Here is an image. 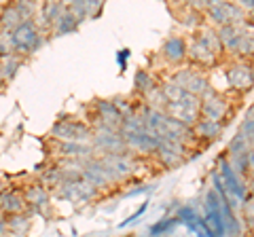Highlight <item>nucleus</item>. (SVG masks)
Returning <instances> with one entry per match:
<instances>
[{
    "label": "nucleus",
    "mask_w": 254,
    "mask_h": 237,
    "mask_svg": "<svg viewBox=\"0 0 254 237\" xmlns=\"http://www.w3.org/2000/svg\"><path fill=\"white\" fill-rule=\"evenodd\" d=\"M222 58H225V51L220 47L216 30L205 23L193 30V34L187 41V61H190V66L199 70H212L220 64Z\"/></svg>",
    "instance_id": "1"
},
{
    "label": "nucleus",
    "mask_w": 254,
    "mask_h": 237,
    "mask_svg": "<svg viewBox=\"0 0 254 237\" xmlns=\"http://www.w3.org/2000/svg\"><path fill=\"white\" fill-rule=\"evenodd\" d=\"M222 51L229 55V59H250L252 61V30H246V23L242 26H222L216 30Z\"/></svg>",
    "instance_id": "2"
},
{
    "label": "nucleus",
    "mask_w": 254,
    "mask_h": 237,
    "mask_svg": "<svg viewBox=\"0 0 254 237\" xmlns=\"http://www.w3.org/2000/svg\"><path fill=\"white\" fill-rule=\"evenodd\" d=\"M11 34H13V49H15V55H19V58H26V55H34V53L45 45L43 32L38 30V23H36L34 19L21 21L17 28L11 30Z\"/></svg>",
    "instance_id": "3"
},
{
    "label": "nucleus",
    "mask_w": 254,
    "mask_h": 237,
    "mask_svg": "<svg viewBox=\"0 0 254 237\" xmlns=\"http://www.w3.org/2000/svg\"><path fill=\"white\" fill-rule=\"evenodd\" d=\"M170 81L176 83L187 93H190V96H195V98H199V100L208 98L210 93H214L212 87H210V76L205 74L203 70L193 68V66H185V68L176 70V72L172 74Z\"/></svg>",
    "instance_id": "4"
},
{
    "label": "nucleus",
    "mask_w": 254,
    "mask_h": 237,
    "mask_svg": "<svg viewBox=\"0 0 254 237\" xmlns=\"http://www.w3.org/2000/svg\"><path fill=\"white\" fill-rule=\"evenodd\" d=\"M225 87L229 91L246 93L252 89V61L250 59H229V64L222 66Z\"/></svg>",
    "instance_id": "5"
},
{
    "label": "nucleus",
    "mask_w": 254,
    "mask_h": 237,
    "mask_svg": "<svg viewBox=\"0 0 254 237\" xmlns=\"http://www.w3.org/2000/svg\"><path fill=\"white\" fill-rule=\"evenodd\" d=\"M203 15L208 17L210 28L214 30L222 26H242V23H246V11L235 2H210Z\"/></svg>",
    "instance_id": "6"
},
{
    "label": "nucleus",
    "mask_w": 254,
    "mask_h": 237,
    "mask_svg": "<svg viewBox=\"0 0 254 237\" xmlns=\"http://www.w3.org/2000/svg\"><path fill=\"white\" fill-rule=\"evenodd\" d=\"M51 136L60 142H89L91 140V125H87L78 118H58L51 127Z\"/></svg>",
    "instance_id": "7"
},
{
    "label": "nucleus",
    "mask_w": 254,
    "mask_h": 237,
    "mask_svg": "<svg viewBox=\"0 0 254 237\" xmlns=\"http://www.w3.org/2000/svg\"><path fill=\"white\" fill-rule=\"evenodd\" d=\"M199 117L210 118V121H218L225 125V118L231 117V98L227 93H210L208 98L201 100L199 104Z\"/></svg>",
    "instance_id": "8"
},
{
    "label": "nucleus",
    "mask_w": 254,
    "mask_h": 237,
    "mask_svg": "<svg viewBox=\"0 0 254 237\" xmlns=\"http://www.w3.org/2000/svg\"><path fill=\"white\" fill-rule=\"evenodd\" d=\"M161 58L168 61L170 66H182L187 64V38L172 34L161 45Z\"/></svg>",
    "instance_id": "9"
},
{
    "label": "nucleus",
    "mask_w": 254,
    "mask_h": 237,
    "mask_svg": "<svg viewBox=\"0 0 254 237\" xmlns=\"http://www.w3.org/2000/svg\"><path fill=\"white\" fill-rule=\"evenodd\" d=\"M95 125H106L113 129H121L123 123V113L117 108L113 100H98L95 102Z\"/></svg>",
    "instance_id": "10"
},
{
    "label": "nucleus",
    "mask_w": 254,
    "mask_h": 237,
    "mask_svg": "<svg viewBox=\"0 0 254 237\" xmlns=\"http://www.w3.org/2000/svg\"><path fill=\"white\" fill-rule=\"evenodd\" d=\"M23 195V201H26V208H30L32 214H43V208L49 205V199H51V193L49 188H45L43 184H30L21 191Z\"/></svg>",
    "instance_id": "11"
},
{
    "label": "nucleus",
    "mask_w": 254,
    "mask_h": 237,
    "mask_svg": "<svg viewBox=\"0 0 254 237\" xmlns=\"http://www.w3.org/2000/svg\"><path fill=\"white\" fill-rule=\"evenodd\" d=\"M26 212V201L19 188H2L0 191V214L13 216V214H23Z\"/></svg>",
    "instance_id": "12"
},
{
    "label": "nucleus",
    "mask_w": 254,
    "mask_h": 237,
    "mask_svg": "<svg viewBox=\"0 0 254 237\" xmlns=\"http://www.w3.org/2000/svg\"><path fill=\"white\" fill-rule=\"evenodd\" d=\"M155 155L159 157L163 168H176V165L185 161L182 155H187V144H168V142H161Z\"/></svg>",
    "instance_id": "13"
},
{
    "label": "nucleus",
    "mask_w": 254,
    "mask_h": 237,
    "mask_svg": "<svg viewBox=\"0 0 254 237\" xmlns=\"http://www.w3.org/2000/svg\"><path fill=\"white\" fill-rule=\"evenodd\" d=\"M58 153L60 157H68V159H74V161H85V159H91L93 146L89 142H60Z\"/></svg>",
    "instance_id": "14"
},
{
    "label": "nucleus",
    "mask_w": 254,
    "mask_h": 237,
    "mask_svg": "<svg viewBox=\"0 0 254 237\" xmlns=\"http://www.w3.org/2000/svg\"><path fill=\"white\" fill-rule=\"evenodd\" d=\"M225 131V125L218 121H210V118H201L193 125V136L195 140H203V142H214L222 136Z\"/></svg>",
    "instance_id": "15"
},
{
    "label": "nucleus",
    "mask_w": 254,
    "mask_h": 237,
    "mask_svg": "<svg viewBox=\"0 0 254 237\" xmlns=\"http://www.w3.org/2000/svg\"><path fill=\"white\" fill-rule=\"evenodd\" d=\"M252 161H254L252 148H250V151H246V153H242V155L231 157V159H229V163H231L233 172L244 180V182H246V178H248V180L252 178Z\"/></svg>",
    "instance_id": "16"
},
{
    "label": "nucleus",
    "mask_w": 254,
    "mask_h": 237,
    "mask_svg": "<svg viewBox=\"0 0 254 237\" xmlns=\"http://www.w3.org/2000/svg\"><path fill=\"white\" fill-rule=\"evenodd\" d=\"M178 21L182 23V26H187V28H193V30H197V28H201L203 26V13L201 11H197V9H193V4H182V6H178Z\"/></svg>",
    "instance_id": "17"
},
{
    "label": "nucleus",
    "mask_w": 254,
    "mask_h": 237,
    "mask_svg": "<svg viewBox=\"0 0 254 237\" xmlns=\"http://www.w3.org/2000/svg\"><path fill=\"white\" fill-rule=\"evenodd\" d=\"M78 21L72 13L68 11V6H66V11H64L62 15H60V19L53 23V28H51V32L55 34V36H66V34H72V32H76L78 30Z\"/></svg>",
    "instance_id": "18"
},
{
    "label": "nucleus",
    "mask_w": 254,
    "mask_h": 237,
    "mask_svg": "<svg viewBox=\"0 0 254 237\" xmlns=\"http://www.w3.org/2000/svg\"><path fill=\"white\" fill-rule=\"evenodd\" d=\"M133 87H136V91L140 93L142 98H146L150 91H155L157 89V83H155V76L150 74V70L138 68L136 74H133Z\"/></svg>",
    "instance_id": "19"
},
{
    "label": "nucleus",
    "mask_w": 254,
    "mask_h": 237,
    "mask_svg": "<svg viewBox=\"0 0 254 237\" xmlns=\"http://www.w3.org/2000/svg\"><path fill=\"white\" fill-rule=\"evenodd\" d=\"M66 11V4H62V2H45L43 6H38V15H41V23L45 28H53V23L60 19V15Z\"/></svg>",
    "instance_id": "20"
},
{
    "label": "nucleus",
    "mask_w": 254,
    "mask_h": 237,
    "mask_svg": "<svg viewBox=\"0 0 254 237\" xmlns=\"http://www.w3.org/2000/svg\"><path fill=\"white\" fill-rule=\"evenodd\" d=\"M21 21L23 19L19 17L15 4H4L2 9H0V28H2V30H15Z\"/></svg>",
    "instance_id": "21"
},
{
    "label": "nucleus",
    "mask_w": 254,
    "mask_h": 237,
    "mask_svg": "<svg viewBox=\"0 0 254 237\" xmlns=\"http://www.w3.org/2000/svg\"><path fill=\"white\" fill-rule=\"evenodd\" d=\"M23 64V58H19V55H9V58L0 59V76H2V81H11V78L17 74V70L21 68Z\"/></svg>",
    "instance_id": "22"
},
{
    "label": "nucleus",
    "mask_w": 254,
    "mask_h": 237,
    "mask_svg": "<svg viewBox=\"0 0 254 237\" xmlns=\"http://www.w3.org/2000/svg\"><path fill=\"white\" fill-rule=\"evenodd\" d=\"M180 223L174 216H165L161 220H157V223H153L148 227V237H163V235H168L172 233L174 229H176Z\"/></svg>",
    "instance_id": "23"
},
{
    "label": "nucleus",
    "mask_w": 254,
    "mask_h": 237,
    "mask_svg": "<svg viewBox=\"0 0 254 237\" xmlns=\"http://www.w3.org/2000/svg\"><path fill=\"white\" fill-rule=\"evenodd\" d=\"M252 148V144L248 140H246L242 133H235V136L231 138V142H229V146H227V153H229V157L227 159H231V157H237V155H242V153H246V151H250Z\"/></svg>",
    "instance_id": "24"
},
{
    "label": "nucleus",
    "mask_w": 254,
    "mask_h": 237,
    "mask_svg": "<svg viewBox=\"0 0 254 237\" xmlns=\"http://www.w3.org/2000/svg\"><path fill=\"white\" fill-rule=\"evenodd\" d=\"M174 218H176L180 225H189V223H193V220L199 218V212H197L195 205H178Z\"/></svg>",
    "instance_id": "25"
},
{
    "label": "nucleus",
    "mask_w": 254,
    "mask_h": 237,
    "mask_svg": "<svg viewBox=\"0 0 254 237\" xmlns=\"http://www.w3.org/2000/svg\"><path fill=\"white\" fill-rule=\"evenodd\" d=\"M28 229V216L26 212L23 214H13V216H6V231H13V233H21Z\"/></svg>",
    "instance_id": "26"
},
{
    "label": "nucleus",
    "mask_w": 254,
    "mask_h": 237,
    "mask_svg": "<svg viewBox=\"0 0 254 237\" xmlns=\"http://www.w3.org/2000/svg\"><path fill=\"white\" fill-rule=\"evenodd\" d=\"M62 182V170H60V165H55V168L51 170H47L43 174V180H41V184L45 188H53V186H58Z\"/></svg>",
    "instance_id": "27"
},
{
    "label": "nucleus",
    "mask_w": 254,
    "mask_h": 237,
    "mask_svg": "<svg viewBox=\"0 0 254 237\" xmlns=\"http://www.w3.org/2000/svg\"><path fill=\"white\" fill-rule=\"evenodd\" d=\"M240 133L252 144V138H254V123H252V106L248 108V113H246L244 121H242V127H240Z\"/></svg>",
    "instance_id": "28"
},
{
    "label": "nucleus",
    "mask_w": 254,
    "mask_h": 237,
    "mask_svg": "<svg viewBox=\"0 0 254 237\" xmlns=\"http://www.w3.org/2000/svg\"><path fill=\"white\" fill-rule=\"evenodd\" d=\"M146 210H148V201H144V203H142V205H140V208H138L136 212H133V214H129V216H127V218L123 220V223L119 225V229H125V227L133 225V223H136V220H138L142 214H146Z\"/></svg>",
    "instance_id": "29"
},
{
    "label": "nucleus",
    "mask_w": 254,
    "mask_h": 237,
    "mask_svg": "<svg viewBox=\"0 0 254 237\" xmlns=\"http://www.w3.org/2000/svg\"><path fill=\"white\" fill-rule=\"evenodd\" d=\"M129 58H131V49H127V47L117 51V64H119V68H121V72L127 70V61H129Z\"/></svg>",
    "instance_id": "30"
},
{
    "label": "nucleus",
    "mask_w": 254,
    "mask_h": 237,
    "mask_svg": "<svg viewBox=\"0 0 254 237\" xmlns=\"http://www.w3.org/2000/svg\"><path fill=\"white\" fill-rule=\"evenodd\" d=\"M148 191H153V188H150V186H138V188H133V191H127L123 197H125V199H129V197H136V195H140V193H148Z\"/></svg>",
    "instance_id": "31"
},
{
    "label": "nucleus",
    "mask_w": 254,
    "mask_h": 237,
    "mask_svg": "<svg viewBox=\"0 0 254 237\" xmlns=\"http://www.w3.org/2000/svg\"><path fill=\"white\" fill-rule=\"evenodd\" d=\"M6 233V216L0 214V237H2Z\"/></svg>",
    "instance_id": "32"
},
{
    "label": "nucleus",
    "mask_w": 254,
    "mask_h": 237,
    "mask_svg": "<svg viewBox=\"0 0 254 237\" xmlns=\"http://www.w3.org/2000/svg\"><path fill=\"white\" fill-rule=\"evenodd\" d=\"M140 237H148V235H140Z\"/></svg>",
    "instance_id": "33"
}]
</instances>
